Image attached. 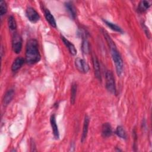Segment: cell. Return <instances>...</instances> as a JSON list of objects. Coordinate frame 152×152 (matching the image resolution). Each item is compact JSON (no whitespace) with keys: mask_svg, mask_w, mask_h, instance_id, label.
<instances>
[{"mask_svg":"<svg viewBox=\"0 0 152 152\" xmlns=\"http://www.w3.org/2000/svg\"><path fill=\"white\" fill-rule=\"evenodd\" d=\"M14 95V91L12 89L8 90L4 95L3 99V104L4 106H7L13 99Z\"/></svg>","mask_w":152,"mask_h":152,"instance_id":"obj_15","label":"cell"},{"mask_svg":"<svg viewBox=\"0 0 152 152\" xmlns=\"http://www.w3.org/2000/svg\"><path fill=\"white\" fill-rule=\"evenodd\" d=\"M103 21L112 30H114L115 31L119 32V33H123V30H122V28L120 27H119L118 25H116V24H115L114 23H111L110 21H107L106 20H103Z\"/></svg>","mask_w":152,"mask_h":152,"instance_id":"obj_18","label":"cell"},{"mask_svg":"<svg viewBox=\"0 0 152 152\" xmlns=\"http://www.w3.org/2000/svg\"><path fill=\"white\" fill-rule=\"evenodd\" d=\"M150 7V4L147 1H141L138 5V11L140 12L145 11Z\"/></svg>","mask_w":152,"mask_h":152,"instance_id":"obj_16","label":"cell"},{"mask_svg":"<svg viewBox=\"0 0 152 152\" xmlns=\"http://www.w3.org/2000/svg\"><path fill=\"white\" fill-rule=\"evenodd\" d=\"M89 122H90V119H89L88 116L87 115H86L84 117L83 126V132H82V135H81V141L82 142H83L86 139V137L87 135V132H88V129Z\"/></svg>","mask_w":152,"mask_h":152,"instance_id":"obj_9","label":"cell"},{"mask_svg":"<svg viewBox=\"0 0 152 152\" xmlns=\"http://www.w3.org/2000/svg\"><path fill=\"white\" fill-rule=\"evenodd\" d=\"M75 65L77 69L82 73H87L89 71V66L83 59L77 58L75 60Z\"/></svg>","mask_w":152,"mask_h":152,"instance_id":"obj_5","label":"cell"},{"mask_svg":"<svg viewBox=\"0 0 152 152\" xmlns=\"http://www.w3.org/2000/svg\"><path fill=\"white\" fill-rule=\"evenodd\" d=\"M65 7L71 17H72V18H75L77 15V12L76 9L72 3L71 2H66L65 4Z\"/></svg>","mask_w":152,"mask_h":152,"instance_id":"obj_14","label":"cell"},{"mask_svg":"<svg viewBox=\"0 0 152 152\" xmlns=\"http://www.w3.org/2000/svg\"><path fill=\"white\" fill-rule=\"evenodd\" d=\"M41 56L38 48V43L35 39L29 40L26 47V62L28 64H34L40 60Z\"/></svg>","mask_w":152,"mask_h":152,"instance_id":"obj_2","label":"cell"},{"mask_svg":"<svg viewBox=\"0 0 152 152\" xmlns=\"http://www.w3.org/2000/svg\"><path fill=\"white\" fill-rule=\"evenodd\" d=\"M7 12V6L6 3L4 1H0V14L2 16Z\"/></svg>","mask_w":152,"mask_h":152,"instance_id":"obj_22","label":"cell"},{"mask_svg":"<svg viewBox=\"0 0 152 152\" xmlns=\"http://www.w3.org/2000/svg\"><path fill=\"white\" fill-rule=\"evenodd\" d=\"M61 39H62L63 43H64L65 46L68 48L70 53L74 56L75 55L77 54V49L75 48L74 45L72 43H71L68 39H66L64 36H61Z\"/></svg>","mask_w":152,"mask_h":152,"instance_id":"obj_10","label":"cell"},{"mask_svg":"<svg viewBox=\"0 0 152 152\" xmlns=\"http://www.w3.org/2000/svg\"><path fill=\"white\" fill-rule=\"evenodd\" d=\"M26 15L28 20L34 23L38 21L40 18L38 12L32 7H28L26 9Z\"/></svg>","mask_w":152,"mask_h":152,"instance_id":"obj_6","label":"cell"},{"mask_svg":"<svg viewBox=\"0 0 152 152\" xmlns=\"http://www.w3.org/2000/svg\"><path fill=\"white\" fill-rule=\"evenodd\" d=\"M106 87L107 90L113 94H116V84L113 73L110 71H107L105 75Z\"/></svg>","mask_w":152,"mask_h":152,"instance_id":"obj_3","label":"cell"},{"mask_svg":"<svg viewBox=\"0 0 152 152\" xmlns=\"http://www.w3.org/2000/svg\"><path fill=\"white\" fill-rule=\"evenodd\" d=\"M22 38L20 34L15 33L12 39V48L15 53H20L22 49Z\"/></svg>","mask_w":152,"mask_h":152,"instance_id":"obj_4","label":"cell"},{"mask_svg":"<svg viewBox=\"0 0 152 152\" xmlns=\"http://www.w3.org/2000/svg\"><path fill=\"white\" fill-rule=\"evenodd\" d=\"M115 134L121 138L126 139L127 135H126V131L122 126H117L116 131H115Z\"/></svg>","mask_w":152,"mask_h":152,"instance_id":"obj_19","label":"cell"},{"mask_svg":"<svg viewBox=\"0 0 152 152\" xmlns=\"http://www.w3.org/2000/svg\"><path fill=\"white\" fill-rule=\"evenodd\" d=\"M102 33L110 48L112 58L113 59V62L115 63L116 73L118 75L120 76L122 73V71H123V61L121 58V56L116 48L115 42L113 41L111 37L109 36L107 33L104 30H102Z\"/></svg>","mask_w":152,"mask_h":152,"instance_id":"obj_1","label":"cell"},{"mask_svg":"<svg viewBox=\"0 0 152 152\" xmlns=\"http://www.w3.org/2000/svg\"><path fill=\"white\" fill-rule=\"evenodd\" d=\"M8 24L9 28L11 31H14L17 28V23L14 17L12 15H10L8 18Z\"/></svg>","mask_w":152,"mask_h":152,"instance_id":"obj_20","label":"cell"},{"mask_svg":"<svg viewBox=\"0 0 152 152\" xmlns=\"http://www.w3.org/2000/svg\"><path fill=\"white\" fill-rule=\"evenodd\" d=\"M81 49H82L83 52L85 54H87L90 52L89 43L86 38H84L83 40V42H82V45H81Z\"/></svg>","mask_w":152,"mask_h":152,"instance_id":"obj_21","label":"cell"},{"mask_svg":"<svg viewBox=\"0 0 152 152\" xmlns=\"http://www.w3.org/2000/svg\"><path fill=\"white\" fill-rule=\"evenodd\" d=\"M92 62L93 65V68L94 70V75L100 81L102 80V77H101V72H100V65L99 62V60L97 58L96 56L95 55H92Z\"/></svg>","mask_w":152,"mask_h":152,"instance_id":"obj_7","label":"cell"},{"mask_svg":"<svg viewBox=\"0 0 152 152\" xmlns=\"http://www.w3.org/2000/svg\"><path fill=\"white\" fill-rule=\"evenodd\" d=\"M50 122L51 125V127L53 131V134L56 139H58L59 137V130L58 128V125L56 124V117L55 115H52L50 118Z\"/></svg>","mask_w":152,"mask_h":152,"instance_id":"obj_8","label":"cell"},{"mask_svg":"<svg viewBox=\"0 0 152 152\" xmlns=\"http://www.w3.org/2000/svg\"><path fill=\"white\" fill-rule=\"evenodd\" d=\"M44 14H45V18H46V20L48 21V22L49 23V24L53 27H56V21L55 20L54 17L50 12V11L48 9L45 8V9H44Z\"/></svg>","mask_w":152,"mask_h":152,"instance_id":"obj_12","label":"cell"},{"mask_svg":"<svg viewBox=\"0 0 152 152\" xmlns=\"http://www.w3.org/2000/svg\"><path fill=\"white\" fill-rule=\"evenodd\" d=\"M25 59L22 57H18L13 62L12 66H11V70L14 72L17 71L18 69H19L22 65L24 64L25 62Z\"/></svg>","mask_w":152,"mask_h":152,"instance_id":"obj_11","label":"cell"},{"mask_svg":"<svg viewBox=\"0 0 152 152\" xmlns=\"http://www.w3.org/2000/svg\"><path fill=\"white\" fill-rule=\"evenodd\" d=\"M112 130L110 124L104 123L103 124L102 127V135L103 137H109L112 135Z\"/></svg>","mask_w":152,"mask_h":152,"instance_id":"obj_13","label":"cell"},{"mask_svg":"<svg viewBox=\"0 0 152 152\" xmlns=\"http://www.w3.org/2000/svg\"><path fill=\"white\" fill-rule=\"evenodd\" d=\"M77 84L74 83L71 86V98L70 102L72 104H74L76 98V94H77Z\"/></svg>","mask_w":152,"mask_h":152,"instance_id":"obj_17","label":"cell"}]
</instances>
